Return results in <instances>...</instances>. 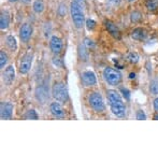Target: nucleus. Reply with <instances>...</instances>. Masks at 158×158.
I'll list each match as a JSON object with an SVG mask.
<instances>
[{
	"instance_id": "1",
	"label": "nucleus",
	"mask_w": 158,
	"mask_h": 158,
	"mask_svg": "<svg viewBox=\"0 0 158 158\" xmlns=\"http://www.w3.org/2000/svg\"><path fill=\"white\" fill-rule=\"evenodd\" d=\"M108 99L110 102L111 111L117 117H124L126 114V106L125 103L122 100V97L116 90H109Z\"/></svg>"
},
{
	"instance_id": "2",
	"label": "nucleus",
	"mask_w": 158,
	"mask_h": 158,
	"mask_svg": "<svg viewBox=\"0 0 158 158\" xmlns=\"http://www.w3.org/2000/svg\"><path fill=\"white\" fill-rule=\"evenodd\" d=\"M70 13H71V19L73 21V24L77 28H82L84 25V17L83 8L80 6L77 2L72 1L70 3Z\"/></svg>"
},
{
	"instance_id": "3",
	"label": "nucleus",
	"mask_w": 158,
	"mask_h": 158,
	"mask_svg": "<svg viewBox=\"0 0 158 158\" xmlns=\"http://www.w3.org/2000/svg\"><path fill=\"white\" fill-rule=\"evenodd\" d=\"M103 77L106 80V82L109 85L116 86L121 83L122 81V74L118 70L111 67H106L103 70Z\"/></svg>"
},
{
	"instance_id": "4",
	"label": "nucleus",
	"mask_w": 158,
	"mask_h": 158,
	"mask_svg": "<svg viewBox=\"0 0 158 158\" xmlns=\"http://www.w3.org/2000/svg\"><path fill=\"white\" fill-rule=\"evenodd\" d=\"M52 94L53 97L58 102H66L68 100V89L63 82H57L54 84Z\"/></svg>"
},
{
	"instance_id": "5",
	"label": "nucleus",
	"mask_w": 158,
	"mask_h": 158,
	"mask_svg": "<svg viewBox=\"0 0 158 158\" xmlns=\"http://www.w3.org/2000/svg\"><path fill=\"white\" fill-rule=\"evenodd\" d=\"M89 104L93 108V110L96 111L97 113L103 112L104 109H106L103 99H102V96L97 92L93 93V94L89 96Z\"/></svg>"
},
{
	"instance_id": "6",
	"label": "nucleus",
	"mask_w": 158,
	"mask_h": 158,
	"mask_svg": "<svg viewBox=\"0 0 158 158\" xmlns=\"http://www.w3.org/2000/svg\"><path fill=\"white\" fill-rule=\"evenodd\" d=\"M33 60V55L28 53V54L24 55L21 58V63H19V72L22 74H26V73L29 72L30 68H31Z\"/></svg>"
},
{
	"instance_id": "7",
	"label": "nucleus",
	"mask_w": 158,
	"mask_h": 158,
	"mask_svg": "<svg viewBox=\"0 0 158 158\" xmlns=\"http://www.w3.org/2000/svg\"><path fill=\"white\" fill-rule=\"evenodd\" d=\"M13 115V104L11 102H2L0 106L1 119H11Z\"/></svg>"
},
{
	"instance_id": "8",
	"label": "nucleus",
	"mask_w": 158,
	"mask_h": 158,
	"mask_svg": "<svg viewBox=\"0 0 158 158\" xmlns=\"http://www.w3.org/2000/svg\"><path fill=\"white\" fill-rule=\"evenodd\" d=\"M31 35H32L31 25L28 23L23 24V26H22L21 29H19V38H21L22 42L27 43V42L30 40V38H31Z\"/></svg>"
},
{
	"instance_id": "9",
	"label": "nucleus",
	"mask_w": 158,
	"mask_h": 158,
	"mask_svg": "<svg viewBox=\"0 0 158 158\" xmlns=\"http://www.w3.org/2000/svg\"><path fill=\"white\" fill-rule=\"evenodd\" d=\"M2 79L6 85H11L15 79V69L13 66H8L2 73Z\"/></svg>"
},
{
	"instance_id": "10",
	"label": "nucleus",
	"mask_w": 158,
	"mask_h": 158,
	"mask_svg": "<svg viewBox=\"0 0 158 158\" xmlns=\"http://www.w3.org/2000/svg\"><path fill=\"white\" fill-rule=\"evenodd\" d=\"M50 48L54 54H59L63 50V40L57 35H53L50 40Z\"/></svg>"
},
{
	"instance_id": "11",
	"label": "nucleus",
	"mask_w": 158,
	"mask_h": 158,
	"mask_svg": "<svg viewBox=\"0 0 158 158\" xmlns=\"http://www.w3.org/2000/svg\"><path fill=\"white\" fill-rule=\"evenodd\" d=\"M82 80H83V83L86 86H94L97 83V79H96V74L93 71L88 70L83 72L82 74Z\"/></svg>"
},
{
	"instance_id": "12",
	"label": "nucleus",
	"mask_w": 158,
	"mask_h": 158,
	"mask_svg": "<svg viewBox=\"0 0 158 158\" xmlns=\"http://www.w3.org/2000/svg\"><path fill=\"white\" fill-rule=\"evenodd\" d=\"M104 25H106V30H108L109 33H110L113 38H115V39H117V40L121 39V31H119L118 27H117L114 23H112L111 21H106L104 22Z\"/></svg>"
},
{
	"instance_id": "13",
	"label": "nucleus",
	"mask_w": 158,
	"mask_h": 158,
	"mask_svg": "<svg viewBox=\"0 0 158 158\" xmlns=\"http://www.w3.org/2000/svg\"><path fill=\"white\" fill-rule=\"evenodd\" d=\"M50 111L52 115H54L57 118H64V108L58 103V102H53L50 106Z\"/></svg>"
},
{
	"instance_id": "14",
	"label": "nucleus",
	"mask_w": 158,
	"mask_h": 158,
	"mask_svg": "<svg viewBox=\"0 0 158 158\" xmlns=\"http://www.w3.org/2000/svg\"><path fill=\"white\" fill-rule=\"evenodd\" d=\"M131 38L137 41H142L146 38V31L143 28H135L131 32Z\"/></svg>"
},
{
	"instance_id": "15",
	"label": "nucleus",
	"mask_w": 158,
	"mask_h": 158,
	"mask_svg": "<svg viewBox=\"0 0 158 158\" xmlns=\"http://www.w3.org/2000/svg\"><path fill=\"white\" fill-rule=\"evenodd\" d=\"M10 25V16L8 12H1L0 16V28L1 30H6Z\"/></svg>"
},
{
	"instance_id": "16",
	"label": "nucleus",
	"mask_w": 158,
	"mask_h": 158,
	"mask_svg": "<svg viewBox=\"0 0 158 158\" xmlns=\"http://www.w3.org/2000/svg\"><path fill=\"white\" fill-rule=\"evenodd\" d=\"M44 8H45V6H44L43 0H35L32 4L33 11H35V13H37V14H40V13L43 12Z\"/></svg>"
},
{
	"instance_id": "17",
	"label": "nucleus",
	"mask_w": 158,
	"mask_h": 158,
	"mask_svg": "<svg viewBox=\"0 0 158 158\" xmlns=\"http://www.w3.org/2000/svg\"><path fill=\"white\" fill-rule=\"evenodd\" d=\"M6 45L11 51H15L17 48V42L13 35H8L6 37Z\"/></svg>"
},
{
	"instance_id": "18",
	"label": "nucleus",
	"mask_w": 158,
	"mask_h": 158,
	"mask_svg": "<svg viewBox=\"0 0 158 158\" xmlns=\"http://www.w3.org/2000/svg\"><path fill=\"white\" fill-rule=\"evenodd\" d=\"M150 92L152 95L157 96L158 95V77H155L151 81L150 83Z\"/></svg>"
},
{
	"instance_id": "19",
	"label": "nucleus",
	"mask_w": 158,
	"mask_h": 158,
	"mask_svg": "<svg viewBox=\"0 0 158 158\" xmlns=\"http://www.w3.org/2000/svg\"><path fill=\"white\" fill-rule=\"evenodd\" d=\"M145 6L148 11H156L158 9V0H146Z\"/></svg>"
},
{
	"instance_id": "20",
	"label": "nucleus",
	"mask_w": 158,
	"mask_h": 158,
	"mask_svg": "<svg viewBox=\"0 0 158 158\" xmlns=\"http://www.w3.org/2000/svg\"><path fill=\"white\" fill-rule=\"evenodd\" d=\"M79 54H80V57H81L84 61H86L88 59V52L86 51V46L84 45V43L79 45Z\"/></svg>"
},
{
	"instance_id": "21",
	"label": "nucleus",
	"mask_w": 158,
	"mask_h": 158,
	"mask_svg": "<svg viewBox=\"0 0 158 158\" xmlns=\"http://www.w3.org/2000/svg\"><path fill=\"white\" fill-rule=\"evenodd\" d=\"M130 19L132 23H139L142 19V14L139 12V11H133L130 14Z\"/></svg>"
},
{
	"instance_id": "22",
	"label": "nucleus",
	"mask_w": 158,
	"mask_h": 158,
	"mask_svg": "<svg viewBox=\"0 0 158 158\" xmlns=\"http://www.w3.org/2000/svg\"><path fill=\"white\" fill-rule=\"evenodd\" d=\"M6 64H8V55L4 51H1L0 52V68L3 69Z\"/></svg>"
},
{
	"instance_id": "23",
	"label": "nucleus",
	"mask_w": 158,
	"mask_h": 158,
	"mask_svg": "<svg viewBox=\"0 0 158 158\" xmlns=\"http://www.w3.org/2000/svg\"><path fill=\"white\" fill-rule=\"evenodd\" d=\"M127 59H128L129 63L137 64L138 61H139L140 57H139V55H138L135 52H131V53H129V54H128V56H127Z\"/></svg>"
},
{
	"instance_id": "24",
	"label": "nucleus",
	"mask_w": 158,
	"mask_h": 158,
	"mask_svg": "<svg viewBox=\"0 0 158 158\" xmlns=\"http://www.w3.org/2000/svg\"><path fill=\"white\" fill-rule=\"evenodd\" d=\"M38 114L37 112H35V110H29L27 111V112L25 113V115H24V118L25 119H38Z\"/></svg>"
},
{
	"instance_id": "25",
	"label": "nucleus",
	"mask_w": 158,
	"mask_h": 158,
	"mask_svg": "<svg viewBox=\"0 0 158 158\" xmlns=\"http://www.w3.org/2000/svg\"><path fill=\"white\" fill-rule=\"evenodd\" d=\"M85 25H86V27H87L88 30L93 31V30L96 28V22L94 21V19H86Z\"/></svg>"
},
{
	"instance_id": "26",
	"label": "nucleus",
	"mask_w": 158,
	"mask_h": 158,
	"mask_svg": "<svg viewBox=\"0 0 158 158\" xmlns=\"http://www.w3.org/2000/svg\"><path fill=\"white\" fill-rule=\"evenodd\" d=\"M57 12H58V14L60 15L61 17L64 16V15H66V12H67L66 4H64V3L59 4V8H58V10H57Z\"/></svg>"
},
{
	"instance_id": "27",
	"label": "nucleus",
	"mask_w": 158,
	"mask_h": 158,
	"mask_svg": "<svg viewBox=\"0 0 158 158\" xmlns=\"http://www.w3.org/2000/svg\"><path fill=\"white\" fill-rule=\"evenodd\" d=\"M137 119H139V121H144V119H146V115H145V113H144V111H142V110L138 111Z\"/></svg>"
},
{
	"instance_id": "28",
	"label": "nucleus",
	"mask_w": 158,
	"mask_h": 158,
	"mask_svg": "<svg viewBox=\"0 0 158 158\" xmlns=\"http://www.w3.org/2000/svg\"><path fill=\"white\" fill-rule=\"evenodd\" d=\"M121 92H122V94H123L125 99H127V100L130 99V92H129L127 88H121Z\"/></svg>"
},
{
	"instance_id": "29",
	"label": "nucleus",
	"mask_w": 158,
	"mask_h": 158,
	"mask_svg": "<svg viewBox=\"0 0 158 158\" xmlns=\"http://www.w3.org/2000/svg\"><path fill=\"white\" fill-rule=\"evenodd\" d=\"M84 45H85L86 48H94V42H93L90 39H88V38H86V39L84 40Z\"/></svg>"
},
{
	"instance_id": "30",
	"label": "nucleus",
	"mask_w": 158,
	"mask_h": 158,
	"mask_svg": "<svg viewBox=\"0 0 158 158\" xmlns=\"http://www.w3.org/2000/svg\"><path fill=\"white\" fill-rule=\"evenodd\" d=\"M53 64H54V66H56V67L63 66V61H61V59L58 58V57H55V58L53 59Z\"/></svg>"
},
{
	"instance_id": "31",
	"label": "nucleus",
	"mask_w": 158,
	"mask_h": 158,
	"mask_svg": "<svg viewBox=\"0 0 158 158\" xmlns=\"http://www.w3.org/2000/svg\"><path fill=\"white\" fill-rule=\"evenodd\" d=\"M121 1L122 0H106V2L112 6H117L119 3H121Z\"/></svg>"
},
{
	"instance_id": "32",
	"label": "nucleus",
	"mask_w": 158,
	"mask_h": 158,
	"mask_svg": "<svg viewBox=\"0 0 158 158\" xmlns=\"http://www.w3.org/2000/svg\"><path fill=\"white\" fill-rule=\"evenodd\" d=\"M153 106H154L155 111H157V112H158V97H157V98H155L154 102H153Z\"/></svg>"
},
{
	"instance_id": "33",
	"label": "nucleus",
	"mask_w": 158,
	"mask_h": 158,
	"mask_svg": "<svg viewBox=\"0 0 158 158\" xmlns=\"http://www.w3.org/2000/svg\"><path fill=\"white\" fill-rule=\"evenodd\" d=\"M73 1H75V2H77V3L80 4V6H82V8H84L85 6V0H73Z\"/></svg>"
},
{
	"instance_id": "34",
	"label": "nucleus",
	"mask_w": 158,
	"mask_h": 158,
	"mask_svg": "<svg viewBox=\"0 0 158 158\" xmlns=\"http://www.w3.org/2000/svg\"><path fill=\"white\" fill-rule=\"evenodd\" d=\"M22 1H23L25 4H28V3H30V2H31L32 0H22Z\"/></svg>"
},
{
	"instance_id": "35",
	"label": "nucleus",
	"mask_w": 158,
	"mask_h": 158,
	"mask_svg": "<svg viewBox=\"0 0 158 158\" xmlns=\"http://www.w3.org/2000/svg\"><path fill=\"white\" fill-rule=\"evenodd\" d=\"M130 77V79H135V73H130V77Z\"/></svg>"
},
{
	"instance_id": "36",
	"label": "nucleus",
	"mask_w": 158,
	"mask_h": 158,
	"mask_svg": "<svg viewBox=\"0 0 158 158\" xmlns=\"http://www.w3.org/2000/svg\"><path fill=\"white\" fill-rule=\"evenodd\" d=\"M155 119H156V121H158V114L157 115H155V117H154Z\"/></svg>"
},
{
	"instance_id": "37",
	"label": "nucleus",
	"mask_w": 158,
	"mask_h": 158,
	"mask_svg": "<svg viewBox=\"0 0 158 158\" xmlns=\"http://www.w3.org/2000/svg\"><path fill=\"white\" fill-rule=\"evenodd\" d=\"M128 1H129V2H133L135 0H128Z\"/></svg>"
},
{
	"instance_id": "38",
	"label": "nucleus",
	"mask_w": 158,
	"mask_h": 158,
	"mask_svg": "<svg viewBox=\"0 0 158 158\" xmlns=\"http://www.w3.org/2000/svg\"><path fill=\"white\" fill-rule=\"evenodd\" d=\"M9 1H11V2H12V1H16V0H9Z\"/></svg>"
}]
</instances>
